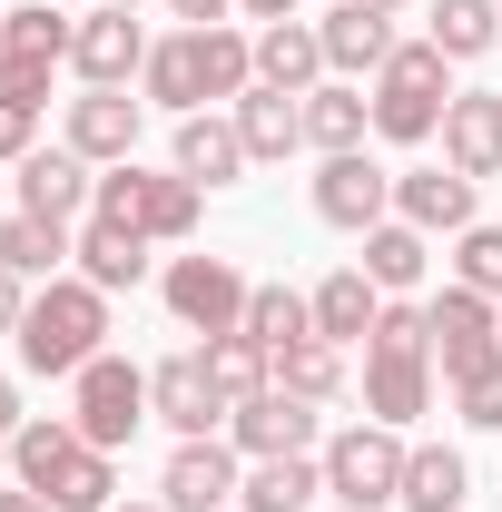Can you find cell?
<instances>
[{"mask_svg": "<svg viewBox=\"0 0 502 512\" xmlns=\"http://www.w3.org/2000/svg\"><path fill=\"white\" fill-rule=\"evenodd\" d=\"M148 414H158V424H168V434L188 444V434H217V424H227L237 404L217 394V375H207V355H168V365L148 375Z\"/></svg>", "mask_w": 502, "mask_h": 512, "instance_id": "11", "label": "cell"}, {"mask_svg": "<svg viewBox=\"0 0 502 512\" xmlns=\"http://www.w3.org/2000/svg\"><path fill=\"white\" fill-rule=\"evenodd\" d=\"M69 148H79L89 168L138 158V99H128V89H89V99H69Z\"/></svg>", "mask_w": 502, "mask_h": 512, "instance_id": "17", "label": "cell"}, {"mask_svg": "<svg viewBox=\"0 0 502 512\" xmlns=\"http://www.w3.org/2000/svg\"><path fill=\"white\" fill-rule=\"evenodd\" d=\"M424 266H434V247H424V227H404V217H384V227H365V276H375L384 296L424 286Z\"/></svg>", "mask_w": 502, "mask_h": 512, "instance_id": "30", "label": "cell"}, {"mask_svg": "<svg viewBox=\"0 0 502 512\" xmlns=\"http://www.w3.org/2000/svg\"><path fill=\"white\" fill-rule=\"evenodd\" d=\"M178 168H188L197 188H237L256 158H247V138H237V119L197 109V119H178Z\"/></svg>", "mask_w": 502, "mask_h": 512, "instance_id": "21", "label": "cell"}, {"mask_svg": "<svg viewBox=\"0 0 502 512\" xmlns=\"http://www.w3.org/2000/svg\"><path fill=\"white\" fill-rule=\"evenodd\" d=\"M237 10H247L256 30H266V20H296V0H237Z\"/></svg>", "mask_w": 502, "mask_h": 512, "instance_id": "44", "label": "cell"}, {"mask_svg": "<svg viewBox=\"0 0 502 512\" xmlns=\"http://www.w3.org/2000/svg\"><path fill=\"white\" fill-rule=\"evenodd\" d=\"M315 493H325V453H266L237 483V512H315Z\"/></svg>", "mask_w": 502, "mask_h": 512, "instance_id": "20", "label": "cell"}, {"mask_svg": "<svg viewBox=\"0 0 502 512\" xmlns=\"http://www.w3.org/2000/svg\"><path fill=\"white\" fill-rule=\"evenodd\" d=\"M315 217H325V227H345V237L384 227V217H394V168H375L365 148L325 158V168H315Z\"/></svg>", "mask_w": 502, "mask_h": 512, "instance_id": "9", "label": "cell"}, {"mask_svg": "<svg viewBox=\"0 0 502 512\" xmlns=\"http://www.w3.org/2000/svg\"><path fill=\"white\" fill-rule=\"evenodd\" d=\"M237 138H247V158H286V148H306V99H286V89H266L256 79L247 99H237Z\"/></svg>", "mask_w": 502, "mask_h": 512, "instance_id": "25", "label": "cell"}, {"mask_svg": "<svg viewBox=\"0 0 502 512\" xmlns=\"http://www.w3.org/2000/svg\"><path fill=\"white\" fill-rule=\"evenodd\" d=\"M404 453H414V444H404L394 424H375V414H365V424H345V434L325 444V493H335L345 512L404 503Z\"/></svg>", "mask_w": 502, "mask_h": 512, "instance_id": "5", "label": "cell"}, {"mask_svg": "<svg viewBox=\"0 0 502 512\" xmlns=\"http://www.w3.org/2000/svg\"><path fill=\"white\" fill-rule=\"evenodd\" d=\"M247 335L266 345V355L306 345V335H315V296H296V286H256V296H247Z\"/></svg>", "mask_w": 502, "mask_h": 512, "instance_id": "32", "label": "cell"}, {"mask_svg": "<svg viewBox=\"0 0 502 512\" xmlns=\"http://www.w3.org/2000/svg\"><path fill=\"white\" fill-rule=\"evenodd\" d=\"M148 30H138V10H89L79 20V40H69V69L89 79V89H128L138 69H148Z\"/></svg>", "mask_w": 502, "mask_h": 512, "instance_id": "12", "label": "cell"}, {"mask_svg": "<svg viewBox=\"0 0 502 512\" xmlns=\"http://www.w3.org/2000/svg\"><path fill=\"white\" fill-rule=\"evenodd\" d=\"M247 276L227 266V256H178L168 266V316L188 325V335H237L247 325Z\"/></svg>", "mask_w": 502, "mask_h": 512, "instance_id": "8", "label": "cell"}, {"mask_svg": "<svg viewBox=\"0 0 502 512\" xmlns=\"http://www.w3.org/2000/svg\"><path fill=\"white\" fill-rule=\"evenodd\" d=\"M109 512H168V503H109Z\"/></svg>", "mask_w": 502, "mask_h": 512, "instance_id": "47", "label": "cell"}, {"mask_svg": "<svg viewBox=\"0 0 502 512\" xmlns=\"http://www.w3.org/2000/svg\"><path fill=\"white\" fill-rule=\"evenodd\" d=\"M138 79H148V99H158V109H178V119H197V99H207V50H197V30H178V40H158Z\"/></svg>", "mask_w": 502, "mask_h": 512, "instance_id": "26", "label": "cell"}, {"mask_svg": "<svg viewBox=\"0 0 502 512\" xmlns=\"http://www.w3.org/2000/svg\"><path fill=\"white\" fill-rule=\"evenodd\" d=\"M394 217L424 227V237H463L473 227V178L463 168H404L394 178Z\"/></svg>", "mask_w": 502, "mask_h": 512, "instance_id": "15", "label": "cell"}, {"mask_svg": "<svg viewBox=\"0 0 502 512\" xmlns=\"http://www.w3.org/2000/svg\"><path fill=\"white\" fill-rule=\"evenodd\" d=\"M424 325H434V365H443V384H473L483 365H502V306H493V296L443 286L434 306H424Z\"/></svg>", "mask_w": 502, "mask_h": 512, "instance_id": "7", "label": "cell"}, {"mask_svg": "<svg viewBox=\"0 0 502 512\" xmlns=\"http://www.w3.org/2000/svg\"><path fill=\"white\" fill-rule=\"evenodd\" d=\"M0 512H50V493H30V483H10V493H0Z\"/></svg>", "mask_w": 502, "mask_h": 512, "instance_id": "45", "label": "cell"}, {"mask_svg": "<svg viewBox=\"0 0 502 512\" xmlns=\"http://www.w3.org/2000/svg\"><path fill=\"white\" fill-rule=\"evenodd\" d=\"M237 444H217V434H188V444L168 453V473H158V503L168 512H237Z\"/></svg>", "mask_w": 502, "mask_h": 512, "instance_id": "10", "label": "cell"}, {"mask_svg": "<svg viewBox=\"0 0 502 512\" xmlns=\"http://www.w3.org/2000/svg\"><path fill=\"white\" fill-rule=\"evenodd\" d=\"M99 10H138V0H99Z\"/></svg>", "mask_w": 502, "mask_h": 512, "instance_id": "48", "label": "cell"}, {"mask_svg": "<svg viewBox=\"0 0 502 512\" xmlns=\"http://www.w3.org/2000/svg\"><path fill=\"white\" fill-rule=\"evenodd\" d=\"M79 276H89L99 296L138 286V276H148V237H128V227H109V217H89V227H79Z\"/></svg>", "mask_w": 502, "mask_h": 512, "instance_id": "27", "label": "cell"}, {"mask_svg": "<svg viewBox=\"0 0 502 512\" xmlns=\"http://www.w3.org/2000/svg\"><path fill=\"white\" fill-rule=\"evenodd\" d=\"M443 168H463V178H502V89H453V109H443Z\"/></svg>", "mask_w": 502, "mask_h": 512, "instance_id": "14", "label": "cell"}, {"mask_svg": "<svg viewBox=\"0 0 502 512\" xmlns=\"http://www.w3.org/2000/svg\"><path fill=\"white\" fill-rule=\"evenodd\" d=\"M20 424H30V414H20V384L0 375V434H20Z\"/></svg>", "mask_w": 502, "mask_h": 512, "instance_id": "43", "label": "cell"}, {"mask_svg": "<svg viewBox=\"0 0 502 512\" xmlns=\"http://www.w3.org/2000/svg\"><path fill=\"white\" fill-rule=\"evenodd\" d=\"M69 424H79L99 453H119L128 434L148 424V375H138L128 355H89V365L69 375Z\"/></svg>", "mask_w": 502, "mask_h": 512, "instance_id": "6", "label": "cell"}, {"mask_svg": "<svg viewBox=\"0 0 502 512\" xmlns=\"http://www.w3.org/2000/svg\"><path fill=\"white\" fill-rule=\"evenodd\" d=\"M109 493H119V463H109L99 444H79L69 473L50 483V512H109Z\"/></svg>", "mask_w": 502, "mask_h": 512, "instance_id": "36", "label": "cell"}, {"mask_svg": "<svg viewBox=\"0 0 502 512\" xmlns=\"http://www.w3.org/2000/svg\"><path fill=\"white\" fill-rule=\"evenodd\" d=\"M227 444L247 453V463H266V453H306L315 444V404L286 394V384H266V394H247V404L227 414Z\"/></svg>", "mask_w": 502, "mask_h": 512, "instance_id": "13", "label": "cell"}, {"mask_svg": "<svg viewBox=\"0 0 502 512\" xmlns=\"http://www.w3.org/2000/svg\"><path fill=\"white\" fill-rule=\"evenodd\" d=\"M365 10H384V20H394V10H414V0H365Z\"/></svg>", "mask_w": 502, "mask_h": 512, "instance_id": "46", "label": "cell"}, {"mask_svg": "<svg viewBox=\"0 0 502 512\" xmlns=\"http://www.w3.org/2000/svg\"><path fill=\"white\" fill-rule=\"evenodd\" d=\"M335 512H345V503H335Z\"/></svg>", "mask_w": 502, "mask_h": 512, "instance_id": "50", "label": "cell"}, {"mask_svg": "<svg viewBox=\"0 0 502 512\" xmlns=\"http://www.w3.org/2000/svg\"><path fill=\"white\" fill-rule=\"evenodd\" d=\"M69 40H79V20H60L50 0H30V10H0V50H10V60H50V69H60V60H69Z\"/></svg>", "mask_w": 502, "mask_h": 512, "instance_id": "33", "label": "cell"}, {"mask_svg": "<svg viewBox=\"0 0 502 512\" xmlns=\"http://www.w3.org/2000/svg\"><path fill=\"white\" fill-rule=\"evenodd\" d=\"M256 79L286 89V99L325 89V40H315V20H266V30H256Z\"/></svg>", "mask_w": 502, "mask_h": 512, "instance_id": "19", "label": "cell"}, {"mask_svg": "<svg viewBox=\"0 0 502 512\" xmlns=\"http://www.w3.org/2000/svg\"><path fill=\"white\" fill-rule=\"evenodd\" d=\"M60 256H79V237H69L60 217H0V266L10 276H60Z\"/></svg>", "mask_w": 502, "mask_h": 512, "instance_id": "29", "label": "cell"}, {"mask_svg": "<svg viewBox=\"0 0 502 512\" xmlns=\"http://www.w3.org/2000/svg\"><path fill=\"white\" fill-rule=\"evenodd\" d=\"M89 197H99V178H89L79 148H30V158H20V207H30V217H60L69 227Z\"/></svg>", "mask_w": 502, "mask_h": 512, "instance_id": "18", "label": "cell"}, {"mask_svg": "<svg viewBox=\"0 0 502 512\" xmlns=\"http://www.w3.org/2000/svg\"><path fill=\"white\" fill-rule=\"evenodd\" d=\"M0 158H10V168L30 158V109H0Z\"/></svg>", "mask_w": 502, "mask_h": 512, "instance_id": "41", "label": "cell"}, {"mask_svg": "<svg viewBox=\"0 0 502 512\" xmlns=\"http://www.w3.org/2000/svg\"><path fill=\"white\" fill-rule=\"evenodd\" d=\"M197 355H207V375H217V394H227V404H247V394H266V384H276V355L256 345L247 325H237V335H207Z\"/></svg>", "mask_w": 502, "mask_h": 512, "instance_id": "31", "label": "cell"}, {"mask_svg": "<svg viewBox=\"0 0 502 512\" xmlns=\"http://www.w3.org/2000/svg\"><path fill=\"white\" fill-rule=\"evenodd\" d=\"M502 40V0H434V50L443 60H483Z\"/></svg>", "mask_w": 502, "mask_h": 512, "instance_id": "34", "label": "cell"}, {"mask_svg": "<svg viewBox=\"0 0 502 512\" xmlns=\"http://www.w3.org/2000/svg\"><path fill=\"white\" fill-rule=\"evenodd\" d=\"M453 286H473V296H493V306H502V227L473 217V227L453 237Z\"/></svg>", "mask_w": 502, "mask_h": 512, "instance_id": "37", "label": "cell"}, {"mask_svg": "<svg viewBox=\"0 0 502 512\" xmlns=\"http://www.w3.org/2000/svg\"><path fill=\"white\" fill-rule=\"evenodd\" d=\"M276 384L306 394V404H335V394H345V345H325V335L286 345V355H276Z\"/></svg>", "mask_w": 502, "mask_h": 512, "instance_id": "35", "label": "cell"}, {"mask_svg": "<svg viewBox=\"0 0 502 512\" xmlns=\"http://www.w3.org/2000/svg\"><path fill=\"white\" fill-rule=\"evenodd\" d=\"M40 99H50V60H10L0 50V109H30L40 119Z\"/></svg>", "mask_w": 502, "mask_h": 512, "instance_id": "38", "label": "cell"}, {"mask_svg": "<svg viewBox=\"0 0 502 512\" xmlns=\"http://www.w3.org/2000/svg\"><path fill=\"white\" fill-rule=\"evenodd\" d=\"M365 138H375V99H365L355 79H325V89H306V148L345 158V148H365Z\"/></svg>", "mask_w": 502, "mask_h": 512, "instance_id": "23", "label": "cell"}, {"mask_svg": "<svg viewBox=\"0 0 502 512\" xmlns=\"http://www.w3.org/2000/svg\"><path fill=\"white\" fill-rule=\"evenodd\" d=\"M315 40H325V69H335V79H365V69L394 60V20L365 10V0H335V10L315 20Z\"/></svg>", "mask_w": 502, "mask_h": 512, "instance_id": "16", "label": "cell"}, {"mask_svg": "<svg viewBox=\"0 0 502 512\" xmlns=\"http://www.w3.org/2000/svg\"><path fill=\"white\" fill-rule=\"evenodd\" d=\"M463 493H473V473H463L453 444H414L404 453V512H463Z\"/></svg>", "mask_w": 502, "mask_h": 512, "instance_id": "28", "label": "cell"}, {"mask_svg": "<svg viewBox=\"0 0 502 512\" xmlns=\"http://www.w3.org/2000/svg\"><path fill=\"white\" fill-rule=\"evenodd\" d=\"M453 404H463V424H483V434H502V365H483L473 384H453Z\"/></svg>", "mask_w": 502, "mask_h": 512, "instance_id": "39", "label": "cell"}, {"mask_svg": "<svg viewBox=\"0 0 502 512\" xmlns=\"http://www.w3.org/2000/svg\"><path fill=\"white\" fill-rule=\"evenodd\" d=\"M20 316H30V276L0 266V335H20Z\"/></svg>", "mask_w": 502, "mask_h": 512, "instance_id": "40", "label": "cell"}, {"mask_svg": "<svg viewBox=\"0 0 502 512\" xmlns=\"http://www.w3.org/2000/svg\"><path fill=\"white\" fill-rule=\"evenodd\" d=\"M424 404H434V325H424V306H384L365 335V414L404 434Z\"/></svg>", "mask_w": 502, "mask_h": 512, "instance_id": "1", "label": "cell"}, {"mask_svg": "<svg viewBox=\"0 0 502 512\" xmlns=\"http://www.w3.org/2000/svg\"><path fill=\"white\" fill-rule=\"evenodd\" d=\"M197 178L188 168H138V158H119L109 178H99V197H89V217H109V227H128V237H148V247H178V237H197Z\"/></svg>", "mask_w": 502, "mask_h": 512, "instance_id": "3", "label": "cell"}, {"mask_svg": "<svg viewBox=\"0 0 502 512\" xmlns=\"http://www.w3.org/2000/svg\"><path fill=\"white\" fill-rule=\"evenodd\" d=\"M0 473H10V434H0Z\"/></svg>", "mask_w": 502, "mask_h": 512, "instance_id": "49", "label": "cell"}, {"mask_svg": "<svg viewBox=\"0 0 502 512\" xmlns=\"http://www.w3.org/2000/svg\"><path fill=\"white\" fill-rule=\"evenodd\" d=\"M79 444H89V434H79L69 414H30V424L10 434V483H30V493H50V483L69 473V453H79Z\"/></svg>", "mask_w": 502, "mask_h": 512, "instance_id": "24", "label": "cell"}, {"mask_svg": "<svg viewBox=\"0 0 502 512\" xmlns=\"http://www.w3.org/2000/svg\"><path fill=\"white\" fill-rule=\"evenodd\" d=\"M375 138H394V148H424L443 128V109H453V89H443V50L434 40H394V60L375 69Z\"/></svg>", "mask_w": 502, "mask_h": 512, "instance_id": "4", "label": "cell"}, {"mask_svg": "<svg viewBox=\"0 0 502 512\" xmlns=\"http://www.w3.org/2000/svg\"><path fill=\"white\" fill-rule=\"evenodd\" d=\"M168 10H178V20H188V30H207V20H227V10H237V0H168Z\"/></svg>", "mask_w": 502, "mask_h": 512, "instance_id": "42", "label": "cell"}, {"mask_svg": "<svg viewBox=\"0 0 502 512\" xmlns=\"http://www.w3.org/2000/svg\"><path fill=\"white\" fill-rule=\"evenodd\" d=\"M89 355H109V296L89 276H50L20 316V365L30 375H79Z\"/></svg>", "mask_w": 502, "mask_h": 512, "instance_id": "2", "label": "cell"}, {"mask_svg": "<svg viewBox=\"0 0 502 512\" xmlns=\"http://www.w3.org/2000/svg\"><path fill=\"white\" fill-rule=\"evenodd\" d=\"M375 316H384V286L365 266H335V276L315 286V335H325V345H365Z\"/></svg>", "mask_w": 502, "mask_h": 512, "instance_id": "22", "label": "cell"}]
</instances>
